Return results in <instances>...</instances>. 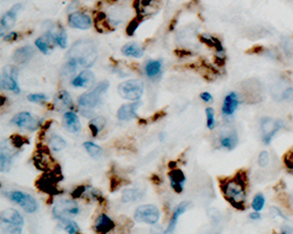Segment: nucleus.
<instances>
[{"mask_svg":"<svg viewBox=\"0 0 293 234\" xmlns=\"http://www.w3.org/2000/svg\"><path fill=\"white\" fill-rule=\"evenodd\" d=\"M108 88H109V82L108 81H101L98 86L95 87L94 90L98 94H100V95H103V94L107 92Z\"/></svg>","mask_w":293,"mask_h":234,"instance_id":"nucleus-43","label":"nucleus"},{"mask_svg":"<svg viewBox=\"0 0 293 234\" xmlns=\"http://www.w3.org/2000/svg\"><path fill=\"white\" fill-rule=\"evenodd\" d=\"M199 96H201V99L204 102H206V103H210V102L214 101V98H212V95H211L210 93H206V92L205 93H202Z\"/></svg>","mask_w":293,"mask_h":234,"instance_id":"nucleus-48","label":"nucleus"},{"mask_svg":"<svg viewBox=\"0 0 293 234\" xmlns=\"http://www.w3.org/2000/svg\"><path fill=\"white\" fill-rule=\"evenodd\" d=\"M106 122L107 121L102 116L94 117V118L91 119V122H89V130H91L93 137H96L99 135V132H101L105 129Z\"/></svg>","mask_w":293,"mask_h":234,"instance_id":"nucleus-29","label":"nucleus"},{"mask_svg":"<svg viewBox=\"0 0 293 234\" xmlns=\"http://www.w3.org/2000/svg\"><path fill=\"white\" fill-rule=\"evenodd\" d=\"M49 146H51L53 151L59 152L67 148V142H66L61 136L55 135L54 133V135H52L51 138H49Z\"/></svg>","mask_w":293,"mask_h":234,"instance_id":"nucleus-34","label":"nucleus"},{"mask_svg":"<svg viewBox=\"0 0 293 234\" xmlns=\"http://www.w3.org/2000/svg\"><path fill=\"white\" fill-rule=\"evenodd\" d=\"M169 179H170L171 187L174 189V191L176 193H182L185 183V175L183 173L182 170L171 169L170 171H169Z\"/></svg>","mask_w":293,"mask_h":234,"instance_id":"nucleus-20","label":"nucleus"},{"mask_svg":"<svg viewBox=\"0 0 293 234\" xmlns=\"http://www.w3.org/2000/svg\"><path fill=\"white\" fill-rule=\"evenodd\" d=\"M190 206H191V204L189 202H182L181 204H178V205L175 207L174 212H172V217H171L170 222H169V225H168V227H166V231H164V233L174 232L176 226H177L179 217H181L182 215H184V213L186 212V210H188Z\"/></svg>","mask_w":293,"mask_h":234,"instance_id":"nucleus-18","label":"nucleus"},{"mask_svg":"<svg viewBox=\"0 0 293 234\" xmlns=\"http://www.w3.org/2000/svg\"><path fill=\"white\" fill-rule=\"evenodd\" d=\"M250 219H251V220H261L262 219L261 213H259L258 211H255V212L250 213Z\"/></svg>","mask_w":293,"mask_h":234,"instance_id":"nucleus-50","label":"nucleus"},{"mask_svg":"<svg viewBox=\"0 0 293 234\" xmlns=\"http://www.w3.org/2000/svg\"><path fill=\"white\" fill-rule=\"evenodd\" d=\"M5 197L18 205L25 211L26 213H34L38 210V202L31 195L22 191H7L5 192Z\"/></svg>","mask_w":293,"mask_h":234,"instance_id":"nucleus-5","label":"nucleus"},{"mask_svg":"<svg viewBox=\"0 0 293 234\" xmlns=\"http://www.w3.org/2000/svg\"><path fill=\"white\" fill-rule=\"evenodd\" d=\"M139 106H140V103L138 101L129 103V105L121 106V108L118 110V113H116L118 119H120V121H122V122L131 121V119L136 117V112H138Z\"/></svg>","mask_w":293,"mask_h":234,"instance_id":"nucleus-19","label":"nucleus"},{"mask_svg":"<svg viewBox=\"0 0 293 234\" xmlns=\"http://www.w3.org/2000/svg\"><path fill=\"white\" fill-rule=\"evenodd\" d=\"M205 115H206V126H208V129H214L215 125H216V119H215V110L210 108H206L205 109Z\"/></svg>","mask_w":293,"mask_h":234,"instance_id":"nucleus-36","label":"nucleus"},{"mask_svg":"<svg viewBox=\"0 0 293 234\" xmlns=\"http://www.w3.org/2000/svg\"><path fill=\"white\" fill-rule=\"evenodd\" d=\"M62 125L64 128L71 133H79L81 131V122H80L79 116L75 113L66 112L62 117Z\"/></svg>","mask_w":293,"mask_h":234,"instance_id":"nucleus-15","label":"nucleus"},{"mask_svg":"<svg viewBox=\"0 0 293 234\" xmlns=\"http://www.w3.org/2000/svg\"><path fill=\"white\" fill-rule=\"evenodd\" d=\"M55 107L59 109H71L73 108V101L71 95H69L68 92L66 90H61V92L58 93L55 98Z\"/></svg>","mask_w":293,"mask_h":234,"instance_id":"nucleus-26","label":"nucleus"},{"mask_svg":"<svg viewBox=\"0 0 293 234\" xmlns=\"http://www.w3.org/2000/svg\"><path fill=\"white\" fill-rule=\"evenodd\" d=\"M52 40L49 39V36L47 34L40 36V38H38L35 40L34 45L36 48L39 49L40 52L42 53V54H46L48 55L49 53H51V51L53 49V46H52Z\"/></svg>","mask_w":293,"mask_h":234,"instance_id":"nucleus-28","label":"nucleus"},{"mask_svg":"<svg viewBox=\"0 0 293 234\" xmlns=\"http://www.w3.org/2000/svg\"><path fill=\"white\" fill-rule=\"evenodd\" d=\"M18 33L16 32H12V33H8L7 35H5V36H2V39L5 40V41H7V42H11V41H15L16 39H18Z\"/></svg>","mask_w":293,"mask_h":234,"instance_id":"nucleus-46","label":"nucleus"},{"mask_svg":"<svg viewBox=\"0 0 293 234\" xmlns=\"http://www.w3.org/2000/svg\"><path fill=\"white\" fill-rule=\"evenodd\" d=\"M143 92H145V86L143 82L139 79H132L123 81L118 87V93L123 100L135 102L139 101L142 98Z\"/></svg>","mask_w":293,"mask_h":234,"instance_id":"nucleus-3","label":"nucleus"},{"mask_svg":"<svg viewBox=\"0 0 293 234\" xmlns=\"http://www.w3.org/2000/svg\"><path fill=\"white\" fill-rule=\"evenodd\" d=\"M11 123L16 126H19V128L31 130V131L38 129L40 124H41L40 119L36 118L35 116H33L32 114L28 112H22V113L16 114V115L11 119Z\"/></svg>","mask_w":293,"mask_h":234,"instance_id":"nucleus-9","label":"nucleus"},{"mask_svg":"<svg viewBox=\"0 0 293 234\" xmlns=\"http://www.w3.org/2000/svg\"><path fill=\"white\" fill-rule=\"evenodd\" d=\"M283 128V122L272 117H263L261 119V131L265 144H270L279 130Z\"/></svg>","mask_w":293,"mask_h":234,"instance_id":"nucleus-7","label":"nucleus"},{"mask_svg":"<svg viewBox=\"0 0 293 234\" xmlns=\"http://www.w3.org/2000/svg\"><path fill=\"white\" fill-rule=\"evenodd\" d=\"M219 144L226 150H234L238 144V137L236 131H226L219 136Z\"/></svg>","mask_w":293,"mask_h":234,"instance_id":"nucleus-23","label":"nucleus"},{"mask_svg":"<svg viewBox=\"0 0 293 234\" xmlns=\"http://www.w3.org/2000/svg\"><path fill=\"white\" fill-rule=\"evenodd\" d=\"M86 189H87V186H85V185L76 187V189L74 190V191L72 192V198H74V199L83 198V195H85Z\"/></svg>","mask_w":293,"mask_h":234,"instance_id":"nucleus-42","label":"nucleus"},{"mask_svg":"<svg viewBox=\"0 0 293 234\" xmlns=\"http://www.w3.org/2000/svg\"><path fill=\"white\" fill-rule=\"evenodd\" d=\"M282 233H291V234H293V229H292V227H289V226H284L282 229Z\"/></svg>","mask_w":293,"mask_h":234,"instance_id":"nucleus-51","label":"nucleus"},{"mask_svg":"<svg viewBox=\"0 0 293 234\" xmlns=\"http://www.w3.org/2000/svg\"><path fill=\"white\" fill-rule=\"evenodd\" d=\"M143 192L140 189H126L122 192L121 199L123 203H134L140 198H142Z\"/></svg>","mask_w":293,"mask_h":234,"instance_id":"nucleus-31","label":"nucleus"},{"mask_svg":"<svg viewBox=\"0 0 293 234\" xmlns=\"http://www.w3.org/2000/svg\"><path fill=\"white\" fill-rule=\"evenodd\" d=\"M115 229V223L113 222L112 218H109L107 215L102 213L98 217L94 224V230L98 233H109Z\"/></svg>","mask_w":293,"mask_h":234,"instance_id":"nucleus-21","label":"nucleus"},{"mask_svg":"<svg viewBox=\"0 0 293 234\" xmlns=\"http://www.w3.org/2000/svg\"><path fill=\"white\" fill-rule=\"evenodd\" d=\"M33 55H34V51H33L32 47L24 46L20 47V48H18L14 52V54H13V60H14L16 63H24L29 61V60L33 58Z\"/></svg>","mask_w":293,"mask_h":234,"instance_id":"nucleus-25","label":"nucleus"},{"mask_svg":"<svg viewBox=\"0 0 293 234\" xmlns=\"http://www.w3.org/2000/svg\"><path fill=\"white\" fill-rule=\"evenodd\" d=\"M121 180L118 176H114L111 178V191H115V190H118L120 186H121Z\"/></svg>","mask_w":293,"mask_h":234,"instance_id":"nucleus-45","label":"nucleus"},{"mask_svg":"<svg viewBox=\"0 0 293 234\" xmlns=\"http://www.w3.org/2000/svg\"><path fill=\"white\" fill-rule=\"evenodd\" d=\"M283 99L288 102H293V88L292 87H289V88H286L284 92H283Z\"/></svg>","mask_w":293,"mask_h":234,"instance_id":"nucleus-44","label":"nucleus"},{"mask_svg":"<svg viewBox=\"0 0 293 234\" xmlns=\"http://www.w3.org/2000/svg\"><path fill=\"white\" fill-rule=\"evenodd\" d=\"M239 106V99L237 93L230 92L224 98L222 106V115L224 117L232 116Z\"/></svg>","mask_w":293,"mask_h":234,"instance_id":"nucleus-14","label":"nucleus"},{"mask_svg":"<svg viewBox=\"0 0 293 234\" xmlns=\"http://www.w3.org/2000/svg\"><path fill=\"white\" fill-rule=\"evenodd\" d=\"M21 9V4H16L8 9L7 12L2 15L1 23H0V29H1V36H4L5 31H7L14 25L18 18V13Z\"/></svg>","mask_w":293,"mask_h":234,"instance_id":"nucleus-13","label":"nucleus"},{"mask_svg":"<svg viewBox=\"0 0 293 234\" xmlns=\"http://www.w3.org/2000/svg\"><path fill=\"white\" fill-rule=\"evenodd\" d=\"M141 21H142V18H140V16H138V18H135L131 23H129L128 28H127L128 35H133V34H134V32L136 31V28L139 27L140 22H141Z\"/></svg>","mask_w":293,"mask_h":234,"instance_id":"nucleus-39","label":"nucleus"},{"mask_svg":"<svg viewBox=\"0 0 293 234\" xmlns=\"http://www.w3.org/2000/svg\"><path fill=\"white\" fill-rule=\"evenodd\" d=\"M199 39H201V41L203 43H205V45L210 46L211 48H214L216 53H224V48H223L222 42L219 41L217 38H215V36L209 35V34H202L201 36H199Z\"/></svg>","mask_w":293,"mask_h":234,"instance_id":"nucleus-30","label":"nucleus"},{"mask_svg":"<svg viewBox=\"0 0 293 234\" xmlns=\"http://www.w3.org/2000/svg\"><path fill=\"white\" fill-rule=\"evenodd\" d=\"M285 164L286 166H288L290 171L293 173V152L290 153V155L285 158Z\"/></svg>","mask_w":293,"mask_h":234,"instance_id":"nucleus-47","label":"nucleus"},{"mask_svg":"<svg viewBox=\"0 0 293 234\" xmlns=\"http://www.w3.org/2000/svg\"><path fill=\"white\" fill-rule=\"evenodd\" d=\"M27 100L33 103H42L47 101V96L44 95V94H29Z\"/></svg>","mask_w":293,"mask_h":234,"instance_id":"nucleus-38","label":"nucleus"},{"mask_svg":"<svg viewBox=\"0 0 293 234\" xmlns=\"http://www.w3.org/2000/svg\"><path fill=\"white\" fill-rule=\"evenodd\" d=\"M271 213L274 217H281V218H286L284 216V213L282 212L281 210L277 209V207H271Z\"/></svg>","mask_w":293,"mask_h":234,"instance_id":"nucleus-49","label":"nucleus"},{"mask_svg":"<svg viewBox=\"0 0 293 234\" xmlns=\"http://www.w3.org/2000/svg\"><path fill=\"white\" fill-rule=\"evenodd\" d=\"M246 176L244 172H238L232 179L222 183L221 189L225 199L231 204L235 209L245 210L246 202Z\"/></svg>","mask_w":293,"mask_h":234,"instance_id":"nucleus-1","label":"nucleus"},{"mask_svg":"<svg viewBox=\"0 0 293 234\" xmlns=\"http://www.w3.org/2000/svg\"><path fill=\"white\" fill-rule=\"evenodd\" d=\"M161 213L157 206L151 205V204H146L136 209L134 213V219L138 223L148 224V225H155L159 220Z\"/></svg>","mask_w":293,"mask_h":234,"instance_id":"nucleus-6","label":"nucleus"},{"mask_svg":"<svg viewBox=\"0 0 293 234\" xmlns=\"http://www.w3.org/2000/svg\"><path fill=\"white\" fill-rule=\"evenodd\" d=\"M64 224H65V231L69 234H76L81 232V231H80V227L78 226V224L73 222V220H67V222H65Z\"/></svg>","mask_w":293,"mask_h":234,"instance_id":"nucleus-37","label":"nucleus"},{"mask_svg":"<svg viewBox=\"0 0 293 234\" xmlns=\"http://www.w3.org/2000/svg\"><path fill=\"white\" fill-rule=\"evenodd\" d=\"M83 148L86 149V151H87V153L92 157V158L98 160V159H101L103 157V149L100 145L95 144V143L85 142L83 143Z\"/></svg>","mask_w":293,"mask_h":234,"instance_id":"nucleus-32","label":"nucleus"},{"mask_svg":"<svg viewBox=\"0 0 293 234\" xmlns=\"http://www.w3.org/2000/svg\"><path fill=\"white\" fill-rule=\"evenodd\" d=\"M12 159L13 156L11 155V152L7 149L4 150V148H1V153H0V170H1V172L9 171L12 165Z\"/></svg>","mask_w":293,"mask_h":234,"instance_id":"nucleus-33","label":"nucleus"},{"mask_svg":"<svg viewBox=\"0 0 293 234\" xmlns=\"http://www.w3.org/2000/svg\"><path fill=\"white\" fill-rule=\"evenodd\" d=\"M18 69L13 66H6L4 69H2L1 74V89L5 90H11L14 94H20V87L18 86Z\"/></svg>","mask_w":293,"mask_h":234,"instance_id":"nucleus-8","label":"nucleus"},{"mask_svg":"<svg viewBox=\"0 0 293 234\" xmlns=\"http://www.w3.org/2000/svg\"><path fill=\"white\" fill-rule=\"evenodd\" d=\"M122 55L128 56V58H134V59H140L142 58L143 54H145V51L139 43L132 42V43H126L125 46H122L121 48Z\"/></svg>","mask_w":293,"mask_h":234,"instance_id":"nucleus-24","label":"nucleus"},{"mask_svg":"<svg viewBox=\"0 0 293 234\" xmlns=\"http://www.w3.org/2000/svg\"><path fill=\"white\" fill-rule=\"evenodd\" d=\"M46 34H47L49 36V39H51L54 43H56L59 47H61V48L64 49L67 48L68 46L67 33H66V31L61 27V26L59 25L52 26Z\"/></svg>","mask_w":293,"mask_h":234,"instance_id":"nucleus-12","label":"nucleus"},{"mask_svg":"<svg viewBox=\"0 0 293 234\" xmlns=\"http://www.w3.org/2000/svg\"><path fill=\"white\" fill-rule=\"evenodd\" d=\"M162 66L163 63L161 60H150V61L146 62L145 73L149 79H154L156 76L161 74L162 72Z\"/></svg>","mask_w":293,"mask_h":234,"instance_id":"nucleus-27","label":"nucleus"},{"mask_svg":"<svg viewBox=\"0 0 293 234\" xmlns=\"http://www.w3.org/2000/svg\"><path fill=\"white\" fill-rule=\"evenodd\" d=\"M95 75L92 70L86 69L80 72L71 81V85L75 88H92L95 85Z\"/></svg>","mask_w":293,"mask_h":234,"instance_id":"nucleus-11","label":"nucleus"},{"mask_svg":"<svg viewBox=\"0 0 293 234\" xmlns=\"http://www.w3.org/2000/svg\"><path fill=\"white\" fill-rule=\"evenodd\" d=\"M80 212L79 204L75 202V199H64L60 200L54 205L52 210L53 217L55 219L60 220L61 223L71 220L73 217L78 216Z\"/></svg>","mask_w":293,"mask_h":234,"instance_id":"nucleus-4","label":"nucleus"},{"mask_svg":"<svg viewBox=\"0 0 293 234\" xmlns=\"http://www.w3.org/2000/svg\"><path fill=\"white\" fill-rule=\"evenodd\" d=\"M68 25L73 28L86 31V29H89L92 27L93 21L91 16L86 14V13L73 12L68 15Z\"/></svg>","mask_w":293,"mask_h":234,"instance_id":"nucleus-10","label":"nucleus"},{"mask_svg":"<svg viewBox=\"0 0 293 234\" xmlns=\"http://www.w3.org/2000/svg\"><path fill=\"white\" fill-rule=\"evenodd\" d=\"M265 206V197L264 195H262V193H258V195L255 196L254 200H252V209L255 211H258V212H261V211L264 209Z\"/></svg>","mask_w":293,"mask_h":234,"instance_id":"nucleus-35","label":"nucleus"},{"mask_svg":"<svg viewBox=\"0 0 293 234\" xmlns=\"http://www.w3.org/2000/svg\"><path fill=\"white\" fill-rule=\"evenodd\" d=\"M101 96L102 95H100V94H98L94 89H93L92 92L83 93L82 95H80L78 103H79L80 107H82V108L93 109V108H95V107L100 103Z\"/></svg>","mask_w":293,"mask_h":234,"instance_id":"nucleus-16","label":"nucleus"},{"mask_svg":"<svg viewBox=\"0 0 293 234\" xmlns=\"http://www.w3.org/2000/svg\"><path fill=\"white\" fill-rule=\"evenodd\" d=\"M11 140H12V145L15 146V148H20V146L25 145V143H27V140H25L21 136L19 135H13L11 137Z\"/></svg>","mask_w":293,"mask_h":234,"instance_id":"nucleus-41","label":"nucleus"},{"mask_svg":"<svg viewBox=\"0 0 293 234\" xmlns=\"http://www.w3.org/2000/svg\"><path fill=\"white\" fill-rule=\"evenodd\" d=\"M56 183H58V179L53 178V177L51 178V176L47 175L41 177L40 180L36 182V186H38L39 190L47 192L49 195H58L59 191L56 189Z\"/></svg>","mask_w":293,"mask_h":234,"instance_id":"nucleus-22","label":"nucleus"},{"mask_svg":"<svg viewBox=\"0 0 293 234\" xmlns=\"http://www.w3.org/2000/svg\"><path fill=\"white\" fill-rule=\"evenodd\" d=\"M98 55V47L91 40H79L67 53L68 60H72L85 68H89L94 65Z\"/></svg>","mask_w":293,"mask_h":234,"instance_id":"nucleus-2","label":"nucleus"},{"mask_svg":"<svg viewBox=\"0 0 293 234\" xmlns=\"http://www.w3.org/2000/svg\"><path fill=\"white\" fill-rule=\"evenodd\" d=\"M270 162V155L268 151H262L261 155L258 156V164L259 166H262V168H264Z\"/></svg>","mask_w":293,"mask_h":234,"instance_id":"nucleus-40","label":"nucleus"},{"mask_svg":"<svg viewBox=\"0 0 293 234\" xmlns=\"http://www.w3.org/2000/svg\"><path fill=\"white\" fill-rule=\"evenodd\" d=\"M1 223L7 224V225L11 226H18L22 227L25 224V220L22 218V216L20 215L16 210L13 209H7L4 210L1 212Z\"/></svg>","mask_w":293,"mask_h":234,"instance_id":"nucleus-17","label":"nucleus"}]
</instances>
